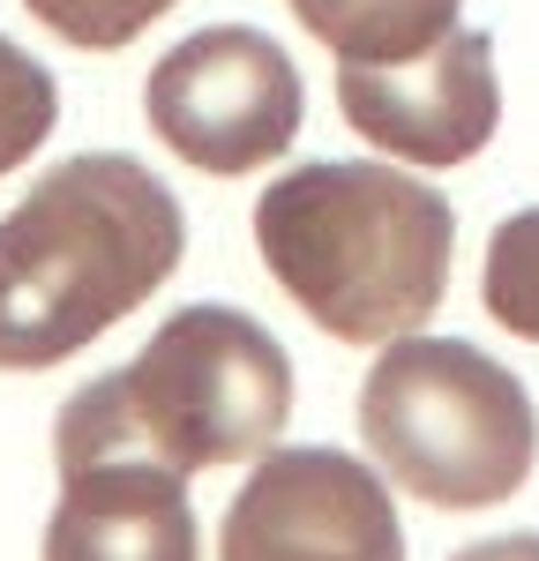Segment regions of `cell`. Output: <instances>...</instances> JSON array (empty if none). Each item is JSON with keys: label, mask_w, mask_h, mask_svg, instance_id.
Here are the masks:
<instances>
[{"label": "cell", "mask_w": 539, "mask_h": 561, "mask_svg": "<svg viewBox=\"0 0 539 561\" xmlns=\"http://www.w3.org/2000/svg\"><path fill=\"white\" fill-rule=\"evenodd\" d=\"M187 225L165 180L121 150L60 158L0 217V375L60 367L180 270Z\"/></svg>", "instance_id": "obj_1"}, {"label": "cell", "mask_w": 539, "mask_h": 561, "mask_svg": "<svg viewBox=\"0 0 539 561\" xmlns=\"http://www.w3.org/2000/svg\"><path fill=\"white\" fill-rule=\"evenodd\" d=\"M293 420V359L240 307H180L121 375L60 404L53 457L60 472L142 457L195 479L210 465H248L277 449Z\"/></svg>", "instance_id": "obj_2"}, {"label": "cell", "mask_w": 539, "mask_h": 561, "mask_svg": "<svg viewBox=\"0 0 539 561\" xmlns=\"http://www.w3.org/2000/svg\"><path fill=\"white\" fill-rule=\"evenodd\" d=\"M255 248L330 337L390 345L443 307L457 217L427 180L390 165H300L263 187Z\"/></svg>", "instance_id": "obj_3"}, {"label": "cell", "mask_w": 539, "mask_h": 561, "mask_svg": "<svg viewBox=\"0 0 539 561\" xmlns=\"http://www.w3.org/2000/svg\"><path fill=\"white\" fill-rule=\"evenodd\" d=\"M359 434L375 465L435 510L509 502L539 465L525 382L465 337H390L359 389Z\"/></svg>", "instance_id": "obj_4"}, {"label": "cell", "mask_w": 539, "mask_h": 561, "mask_svg": "<svg viewBox=\"0 0 539 561\" xmlns=\"http://www.w3.org/2000/svg\"><path fill=\"white\" fill-rule=\"evenodd\" d=\"M142 113L150 128L165 135V150L187 158L195 173H255L270 158L293 150L300 135V68L293 53L248 31V23H210L195 38H180L150 83H142Z\"/></svg>", "instance_id": "obj_5"}, {"label": "cell", "mask_w": 539, "mask_h": 561, "mask_svg": "<svg viewBox=\"0 0 539 561\" xmlns=\"http://www.w3.org/2000/svg\"><path fill=\"white\" fill-rule=\"evenodd\" d=\"M218 561H404L390 486L345 449H263L232 494Z\"/></svg>", "instance_id": "obj_6"}, {"label": "cell", "mask_w": 539, "mask_h": 561, "mask_svg": "<svg viewBox=\"0 0 539 561\" xmlns=\"http://www.w3.org/2000/svg\"><path fill=\"white\" fill-rule=\"evenodd\" d=\"M337 105L375 150L404 165H465L488 150L502 121V83H494L488 31H449L412 60H337Z\"/></svg>", "instance_id": "obj_7"}, {"label": "cell", "mask_w": 539, "mask_h": 561, "mask_svg": "<svg viewBox=\"0 0 539 561\" xmlns=\"http://www.w3.org/2000/svg\"><path fill=\"white\" fill-rule=\"evenodd\" d=\"M45 561H195L187 479L165 465H142V457L60 472Z\"/></svg>", "instance_id": "obj_8"}, {"label": "cell", "mask_w": 539, "mask_h": 561, "mask_svg": "<svg viewBox=\"0 0 539 561\" xmlns=\"http://www.w3.org/2000/svg\"><path fill=\"white\" fill-rule=\"evenodd\" d=\"M293 15L337 60L382 68V60H412L435 38H449L457 15H465V0H293Z\"/></svg>", "instance_id": "obj_9"}, {"label": "cell", "mask_w": 539, "mask_h": 561, "mask_svg": "<svg viewBox=\"0 0 539 561\" xmlns=\"http://www.w3.org/2000/svg\"><path fill=\"white\" fill-rule=\"evenodd\" d=\"M480 300H488V314L509 337L539 345V210H517L494 225L488 270H480Z\"/></svg>", "instance_id": "obj_10"}, {"label": "cell", "mask_w": 539, "mask_h": 561, "mask_svg": "<svg viewBox=\"0 0 539 561\" xmlns=\"http://www.w3.org/2000/svg\"><path fill=\"white\" fill-rule=\"evenodd\" d=\"M60 121V90L15 38H0V173H15L23 158H38L45 135Z\"/></svg>", "instance_id": "obj_11"}, {"label": "cell", "mask_w": 539, "mask_h": 561, "mask_svg": "<svg viewBox=\"0 0 539 561\" xmlns=\"http://www.w3.org/2000/svg\"><path fill=\"white\" fill-rule=\"evenodd\" d=\"M53 38L83 45V53H113V45L142 38L173 0H23Z\"/></svg>", "instance_id": "obj_12"}, {"label": "cell", "mask_w": 539, "mask_h": 561, "mask_svg": "<svg viewBox=\"0 0 539 561\" xmlns=\"http://www.w3.org/2000/svg\"><path fill=\"white\" fill-rule=\"evenodd\" d=\"M449 561H539V531H509V539H488V547H465Z\"/></svg>", "instance_id": "obj_13"}]
</instances>
